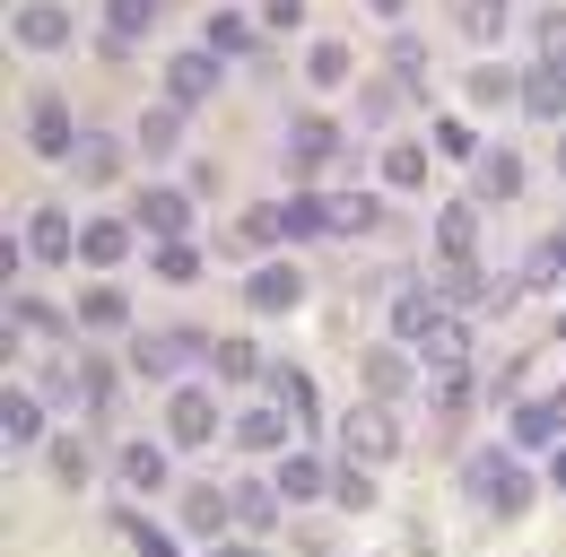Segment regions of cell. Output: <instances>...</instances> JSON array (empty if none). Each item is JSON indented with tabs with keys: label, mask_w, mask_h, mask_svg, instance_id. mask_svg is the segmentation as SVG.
<instances>
[{
	"label": "cell",
	"mask_w": 566,
	"mask_h": 557,
	"mask_svg": "<svg viewBox=\"0 0 566 557\" xmlns=\"http://www.w3.org/2000/svg\"><path fill=\"white\" fill-rule=\"evenodd\" d=\"M78 253H87L96 271H114V262L132 253V227H123V218H87V227H78Z\"/></svg>",
	"instance_id": "obj_22"
},
{
	"label": "cell",
	"mask_w": 566,
	"mask_h": 557,
	"mask_svg": "<svg viewBox=\"0 0 566 557\" xmlns=\"http://www.w3.org/2000/svg\"><path fill=\"white\" fill-rule=\"evenodd\" d=\"M305 78H314V87H340V78H349V44H314V53H305Z\"/></svg>",
	"instance_id": "obj_38"
},
{
	"label": "cell",
	"mask_w": 566,
	"mask_h": 557,
	"mask_svg": "<svg viewBox=\"0 0 566 557\" xmlns=\"http://www.w3.org/2000/svg\"><path fill=\"white\" fill-rule=\"evenodd\" d=\"M262 366H271V357H262L253 340H210V375L218 383H253Z\"/></svg>",
	"instance_id": "obj_27"
},
{
	"label": "cell",
	"mask_w": 566,
	"mask_h": 557,
	"mask_svg": "<svg viewBox=\"0 0 566 557\" xmlns=\"http://www.w3.org/2000/svg\"><path fill=\"white\" fill-rule=\"evenodd\" d=\"M218 557H271L262 540H218Z\"/></svg>",
	"instance_id": "obj_49"
},
{
	"label": "cell",
	"mask_w": 566,
	"mask_h": 557,
	"mask_svg": "<svg viewBox=\"0 0 566 557\" xmlns=\"http://www.w3.org/2000/svg\"><path fill=\"white\" fill-rule=\"evenodd\" d=\"M505 96H523L514 70H471V105H505Z\"/></svg>",
	"instance_id": "obj_42"
},
{
	"label": "cell",
	"mask_w": 566,
	"mask_h": 557,
	"mask_svg": "<svg viewBox=\"0 0 566 557\" xmlns=\"http://www.w3.org/2000/svg\"><path fill=\"white\" fill-rule=\"evenodd\" d=\"M366 9H375V18H401V9H410V0H366Z\"/></svg>",
	"instance_id": "obj_50"
},
{
	"label": "cell",
	"mask_w": 566,
	"mask_h": 557,
	"mask_svg": "<svg viewBox=\"0 0 566 557\" xmlns=\"http://www.w3.org/2000/svg\"><path fill=\"white\" fill-rule=\"evenodd\" d=\"M114 523H123V540H132L140 557H175V540H166V532H148L140 514H114Z\"/></svg>",
	"instance_id": "obj_45"
},
{
	"label": "cell",
	"mask_w": 566,
	"mask_h": 557,
	"mask_svg": "<svg viewBox=\"0 0 566 557\" xmlns=\"http://www.w3.org/2000/svg\"><path fill=\"white\" fill-rule=\"evenodd\" d=\"M558 278H566V227H549L532 244V262H523V287H558Z\"/></svg>",
	"instance_id": "obj_31"
},
{
	"label": "cell",
	"mask_w": 566,
	"mask_h": 557,
	"mask_svg": "<svg viewBox=\"0 0 566 557\" xmlns=\"http://www.w3.org/2000/svg\"><path fill=\"white\" fill-rule=\"evenodd\" d=\"M78 323H87V332H123V323H132V296H123V287H87V296H78Z\"/></svg>",
	"instance_id": "obj_30"
},
{
	"label": "cell",
	"mask_w": 566,
	"mask_h": 557,
	"mask_svg": "<svg viewBox=\"0 0 566 557\" xmlns=\"http://www.w3.org/2000/svg\"><path fill=\"white\" fill-rule=\"evenodd\" d=\"M462 487H471V496H480L489 514H505V523H514V514L532 505V471H523V462H514L505 444H489V453H471V462H462Z\"/></svg>",
	"instance_id": "obj_1"
},
{
	"label": "cell",
	"mask_w": 566,
	"mask_h": 557,
	"mask_svg": "<svg viewBox=\"0 0 566 557\" xmlns=\"http://www.w3.org/2000/svg\"><path fill=\"white\" fill-rule=\"evenodd\" d=\"M558 175H566V139H558Z\"/></svg>",
	"instance_id": "obj_52"
},
{
	"label": "cell",
	"mask_w": 566,
	"mask_h": 557,
	"mask_svg": "<svg viewBox=\"0 0 566 557\" xmlns=\"http://www.w3.org/2000/svg\"><path fill=\"white\" fill-rule=\"evenodd\" d=\"M462 35H471V44H496V35H505V0H462Z\"/></svg>",
	"instance_id": "obj_36"
},
{
	"label": "cell",
	"mask_w": 566,
	"mask_h": 557,
	"mask_svg": "<svg viewBox=\"0 0 566 557\" xmlns=\"http://www.w3.org/2000/svg\"><path fill=\"white\" fill-rule=\"evenodd\" d=\"M332 496H340L349 514H366V505H375V480H366V462H340V471H332Z\"/></svg>",
	"instance_id": "obj_37"
},
{
	"label": "cell",
	"mask_w": 566,
	"mask_h": 557,
	"mask_svg": "<svg viewBox=\"0 0 566 557\" xmlns=\"http://www.w3.org/2000/svg\"><path fill=\"white\" fill-rule=\"evenodd\" d=\"M558 418H566V392H558Z\"/></svg>",
	"instance_id": "obj_53"
},
{
	"label": "cell",
	"mask_w": 566,
	"mask_h": 557,
	"mask_svg": "<svg viewBox=\"0 0 566 557\" xmlns=\"http://www.w3.org/2000/svg\"><path fill=\"white\" fill-rule=\"evenodd\" d=\"M132 227H140V235H157V244H175V235L192 227V201H184V192H166V183H148L140 201H132Z\"/></svg>",
	"instance_id": "obj_7"
},
{
	"label": "cell",
	"mask_w": 566,
	"mask_h": 557,
	"mask_svg": "<svg viewBox=\"0 0 566 557\" xmlns=\"http://www.w3.org/2000/svg\"><path fill=\"white\" fill-rule=\"evenodd\" d=\"M332 157H340V132H332L323 114L287 123V166H296V175H314V166H332Z\"/></svg>",
	"instance_id": "obj_11"
},
{
	"label": "cell",
	"mask_w": 566,
	"mask_h": 557,
	"mask_svg": "<svg viewBox=\"0 0 566 557\" xmlns=\"http://www.w3.org/2000/svg\"><path fill=\"white\" fill-rule=\"evenodd\" d=\"M192 357H210V340H201V332H140V340H132V366H140L148 383H175Z\"/></svg>",
	"instance_id": "obj_3"
},
{
	"label": "cell",
	"mask_w": 566,
	"mask_h": 557,
	"mask_svg": "<svg viewBox=\"0 0 566 557\" xmlns=\"http://www.w3.org/2000/svg\"><path fill=\"white\" fill-rule=\"evenodd\" d=\"M419 357L436 366V375H462V357H471V332H462V323L444 314V323H436V332L419 340Z\"/></svg>",
	"instance_id": "obj_26"
},
{
	"label": "cell",
	"mask_w": 566,
	"mask_h": 557,
	"mask_svg": "<svg viewBox=\"0 0 566 557\" xmlns=\"http://www.w3.org/2000/svg\"><path fill=\"white\" fill-rule=\"evenodd\" d=\"M287 505H314V496H332V471H323V453H280V480H271Z\"/></svg>",
	"instance_id": "obj_14"
},
{
	"label": "cell",
	"mask_w": 566,
	"mask_h": 557,
	"mask_svg": "<svg viewBox=\"0 0 566 557\" xmlns=\"http://www.w3.org/2000/svg\"><path fill=\"white\" fill-rule=\"evenodd\" d=\"M210 435H218V392L210 383H175L166 392V444L175 453H201Z\"/></svg>",
	"instance_id": "obj_2"
},
{
	"label": "cell",
	"mask_w": 566,
	"mask_h": 557,
	"mask_svg": "<svg viewBox=\"0 0 566 557\" xmlns=\"http://www.w3.org/2000/svg\"><path fill=\"white\" fill-rule=\"evenodd\" d=\"M384 183H401V192H419V183H427V148H419V139L384 148Z\"/></svg>",
	"instance_id": "obj_34"
},
{
	"label": "cell",
	"mask_w": 566,
	"mask_h": 557,
	"mask_svg": "<svg viewBox=\"0 0 566 557\" xmlns=\"http://www.w3.org/2000/svg\"><path fill=\"white\" fill-rule=\"evenodd\" d=\"M375 218H384V201H375V192H340V201H332V235H366Z\"/></svg>",
	"instance_id": "obj_33"
},
{
	"label": "cell",
	"mask_w": 566,
	"mask_h": 557,
	"mask_svg": "<svg viewBox=\"0 0 566 557\" xmlns=\"http://www.w3.org/2000/svg\"><path fill=\"white\" fill-rule=\"evenodd\" d=\"M471 410V375H436V418H462Z\"/></svg>",
	"instance_id": "obj_46"
},
{
	"label": "cell",
	"mask_w": 566,
	"mask_h": 557,
	"mask_svg": "<svg viewBox=\"0 0 566 557\" xmlns=\"http://www.w3.org/2000/svg\"><path fill=\"white\" fill-rule=\"evenodd\" d=\"M436 323H444V296H436V287H401V296H392V340L419 348Z\"/></svg>",
	"instance_id": "obj_12"
},
{
	"label": "cell",
	"mask_w": 566,
	"mask_h": 557,
	"mask_svg": "<svg viewBox=\"0 0 566 557\" xmlns=\"http://www.w3.org/2000/svg\"><path fill=\"white\" fill-rule=\"evenodd\" d=\"M514 105H523V114H541V123H558V114H566V70H558V62H532Z\"/></svg>",
	"instance_id": "obj_17"
},
{
	"label": "cell",
	"mask_w": 566,
	"mask_h": 557,
	"mask_svg": "<svg viewBox=\"0 0 566 557\" xmlns=\"http://www.w3.org/2000/svg\"><path fill=\"white\" fill-rule=\"evenodd\" d=\"M262 383H271V401H280L296 427H314V418H323V401H314V375H305V366H262Z\"/></svg>",
	"instance_id": "obj_13"
},
{
	"label": "cell",
	"mask_w": 566,
	"mask_h": 557,
	"mask_svg": "<svg viewBox=\"0 0 566 557\" xmlns=\"http://www.w3.org/2000/svg\"><path fill=\"white\" fill-rule=\"evenodd\" d=\"M71 105H62V96H35V105H27V148H35V157H71Z\"/></svg>",
	"instance_id": "obj_10"
},
{
	"label": "cell",
	"mask_w": 566,
	"mask_h": 557,
	"mask_svg": "<svg viewBox=\"0 0 566 557\" xmlns=\"http://www.w3.org/2000/svg\"><path fill=\"white\" fill-rule=\"evenodd\" d=\"M78 175H87V183H114V175H123V148H114V139H87V148H78Z\"/></svg>",
	"instance_id": "obj_40"
},
{
	"label": "cell",
	"mask_w": 566,
	"mask_h": 557,
	"mask_svg": "<svg viewBox=\"0 0 566 557\" xmlns=\"http://www.w3.org/2000/svg\"><path fill=\"white\" fill-rule=\"evenodd\" d=\"M166 453H175V444H123V453H114V480L140 487V496L175 487V462H166Z\"/></svg>",
	"instance_id": "obj_9"
},
{
	"label": "cell",
	"mask_w": 566,
	"mask_h": 557,
	"mask_svg": "<svg viewBox=\"0 0 566 557\" xmlns=\"http://www.w3.org/2000/svg\"><path fill=\"white\" fill-rule=\"evenodd\" d=\"M0 435H9V453L18 444H44V401L35 392H0Z\"/></svg>",
	"instance_id": "obj_21"
},
{
	"label": "cell",
	"mask_w": 566,
	"mask_h": 557,
	"mask_svg": "<svg viewBox=\"0 0 566 557\" xmlns=\"http://www.w3.org/2000/svg\"><path fill=\"white\" fill-rule=\"evenodd\" d=\"M157 18H166V0H105V35H123V44L148 35Z\"/></svg>",
	"instance_id": "obj_32"
},
{
	"label": "cell",
	"mask_w": 566,
	"mask_h": 557,
	"mask_svg": "<svg viewBox=\"0 0 566 557\" xmlns=\"http://www.w3.org/2000/svg\"><path fill=\"white\" fill-rule=\"evenodd\" d=\"M227 514H235V487H184V532L227 540Z\"/></svg>",
	"instance_id": "obj_15"
},
{
	"label": "cell",
	"mask_w": 566,
	"mask_h": 557,
	"mask_svg": "<svg viewBox=\"0 0 566 557\" xmlns=\"http://www.w3.org/2000/svg\"><path fill=\"white\" fill-rule=\"evenodd\" d=\"M549 435H566L558 392H549V401H514V444H549Z\"/></svg>",
	"instance_id": "obj_29"
},
{
	"label": "cell",
	"mask_w": 566,
	"mask_h": 557,
	"mask_svg": "<svg viewBox=\"0 0 566 557\" xmlns=\"http://www.w3.org/2000/svg\"><path fill=\"white\" fill-rule=\"evenodd\" d=\"M235 444L244 453H287V410L280 401H253V410L235 418Z\"/></svg>",
	"instance_id": "obj_18"
},
{
	"label": "cell",
	"mask_w": 566,
	"mask_h": 557,
	"mask_svg": "<svg viewBox=\"0 0 566 557\" xmlns=\"http://www.w3.org/2000/svg\"><path fill=\"white\" fill-rule=\"evenodd\" d=\"M210 87H218V53H210V44H192V53H175V62H166V105H184V114H192Z\"/></svg>",
	"instance_id": "obj_6"
},
{
	"label": "cell",
	"mask_w": 566,
	"mask_h": 557,
	"mask_svg": "<svg viewBox=\"0 0 566 557\" xmlns=\"http://www.w3.org/2000/svg\"><path fill=\"white\" fill-rule=\"evenodd\" d=\"M471 175H480V201H514V192H523V157H514V148H480Z\"/></svg>",
	"instance_id": "obj_20"
},
{
	"label": "cell",
	"mask_w": 566,
	"mask_h": 557,
	"mask_svg": "<svg viewBox=\"0 0 566 557\" xmlns=\"http://www.w3.org/2000/svg\"><path fill=\"white\" fill-rule=\"evenodd\" d=\"M27 253H35V262H71V253H78V227L62 218V209H35V218H27Z\"/></svg>",
	"instance_id": "obj_19"
},
{
	"label": "cell",
	"mask_w": 566,
	"mask_h": 557,
	"mask_svg": "<svg viewBox=\"0 0 566 557\" xmlns=\"http://www.w3.org/2000/svg\"><path fill=\"white\" fill-rule=\"evenodd\" d=\"M340 444H349V462H366V471H375V462H392V453H401V427L384 418V401H357L349 427H340Z\"/></svg>",
	"instance_id": "obj_4"
},
{
	"label": "cell",
	"mask_w": 566,
	"mask_h": 557,
	"mask_svg": "<svg viewBox=\"0 0 566 557\" xmlns=\"http://www.w3.org/2000/svg\"><path fill=\"white\" fill-rule=\"evenodd\" d=\"M436 148H444V157H480V139H471V123H436Z\"/></svg>",
	"instance_id": "obj_47"
},
{
	"label": "cell",
	"mask_w": 566,
	"mask_h": 557,
	"mask_svg": "<svg viewBox=\"0 0 566 557\" xmlns=\"http://www.w3.org/2000/svg\"><path fill=\"white\" fill-rule=\"evenodd\" d=\"M44 462H53V480H62V487H87L96 444H87V435H53V444H44Z\"/></svg>",
	"instance_id": "obj_28"
},
{
	"label": "cell",
	"mask_w": 566,
	"mask_h": 557,
	"mask_svg": "<svg viewBox=\"0 0 566 557\" xmlns=\"http://www.w3.org/2000/svg\"><path fill=\"white\" fill-rule=\"evenodd\" d=\"M132 139H140V157H175L184 148V105H148Z\"/></svg>",
	"instance_id": "obj_24"
},
{
	"label": "cell",
	"mask_w": 566,
	"mask_h": 557,
	"mask_svg": "<svg viewBox=\"0 0 566 557\" xmlns=\"http://www.w3.org/2000/svg\"><path fill=\"white\" fill-rule=\"evenodd\" d=\"M549 487H566V453H558V462H549Z\"/></svg>",
	"instance_id": "obj_51"
},
{
	"label": "cell",
	"mask_w": 566,
	"mask_h": 557,
	"mask_svg": "<svg viewBox=\"0 0 566 557\" xmlns=\"http://www.w3.org/2000/svg\"><path fill=\"white\" fill-rule=\"evenodd\" d=\"M9 35H18L27 53H62V44H71V9H62V0H18V9H9Z\"/></svg>",
	"instance_id": "obj_5"
},
{
	"label": "cell",
	"mask_w": 566,
	"mask_h": 557,
	"mask_svg": "<svg viewBox=\"0 0 566 557\" xmlns=\"http://www.w3.org/2000/svg\"><path fill=\"white\" fill-rule=\"evenodd\" d=\"M280 514H287V496L271 480H244V487H235V523H244V532H271Z\"/></svg>",
	"instance_id": "obj_25"
},
{
	"label": "cell",
	"mask_w": 566,
	"mask_h": 557,
	"mask_svg": "<svg viewBox=\"0 0 566 557\" xmlns=\"http://www.w3.org/2000/svg\"><path fill=\"white\" fill-rule=\"evenodd\" d=\"M392 70H401V87H419V78H427V44H419V35H392Z\"/></svg>",
	"instance_id": "obj_44"
},
{
	"label": "cell",
	"mask_w": 566,
	"mask_h": 557,
	"mask_svg": "<svg viewBox=\"0 0 566 557\" xmlns=\"http://www.w3.org/2000/svg\"><path fill=\"white\" fill-rule=\"evenodd\" d=\"M357 383L375 401H392V392H410V357L401 348H357Z\"/></svg>",
	"instance_id": "obj_16"
},
{
	"label": "cell",
	"mask_w": 566,
	"mask_h": 557,
	"mask_svg": "<svg viewBox=\"0 0 566 557\" xmlns=\"http://www.w3.org/2000/svg\"><path fill=\"white\" fill-rule=\"evenodd\" d=\"M192 271H201V253H192L184 235H175V244H157V278H166V287H184Z\"/></svg>",
	"instance_id": "obj_43"
},
{
	"label": "cell",
	"mask_w": 566,
	"mask_h": 557,
	"mask_svg": "<svg viewBox=\"0 0 566 557\" xmlns=\"http://www.w3.org/2000/svg\"><path fill=\"white\" fill-rule=\"evenodd\" d=\"M262 18H271V27H296V18H305V0H262Z\"/></svg>",
	"instance_id": "obj_48"
},
{
	"label": "cell",
	"mask_w": 566,
	"mask_h": 557,
	"mask_svg": "<svg viewBox=\"0 0 566 557\" xmlns=\"http://www.w3.org/2000/svg\"><path fill=\"white\" fill-rule=\"evenodd\" d=\"M18 332H62V314H53L44 296H18V305H9V340H18Z\"/></svg>",
	"instance_id": "obj_41"
},
{
	"label": "cell",
	"mask_w": 566,
	"mask_h": 557,
	"mask_svg": "<svg viewBox=\"0 0 566 557\" xmlns=\"http://www.w3.org/2000/svg\"><path fill=\"white\" fill-rule=\"evenodd\" d=\"M471 244H480V209L453 201L444 218H436V253H444V262H471Z\"/></svg>",
	"instance_id": "obj_23"
},
{
	"label": "cell",
	"mask_w": 566,
	"mask_h": 557,
	"mask_svg": "<svg viewBox=\"0 0 566 557\" xmlns=\"http://www.w3.org/2000/svg\"><path fill=\"white\" fill-rule=\"evenodd\" d=\"M532 44H541V62L566 70V9H541V18H532Z\"/></svg>",
	"instance_id": "obj_39"
},
{
	"label": "cell",
	"mask_w": 566,
	"mask_h": 557,
	"mask_svg": "<svg viewBox=\"0 0 566 557\" xmlns=\"http://www.w3.org/2000/svg\"><path fill=\"white\" fill-rule=\"evenodd\" d=\"M296 296H305L296 262H262V271L244 278V305H253V314H296Z\"/></svg>",
	"instance_id": "obj_8"
},
{
	"label": "cell",
	"mask_w": 566,
	"mask_h": 557,
	"mask_svg": "<svg viewBox=\"0 0 566 557\" xmlns=\"http://www.w3.org/2000/svg\"><path fill=\"white\" fill-rule=\"evenodd\" d=\"M201 44H210L218 62H227V53H253V27H244V18H227V9H218L210 27H201Z\"/></svg>",
	"instance_id": "obj_35"
}]
</instances>
